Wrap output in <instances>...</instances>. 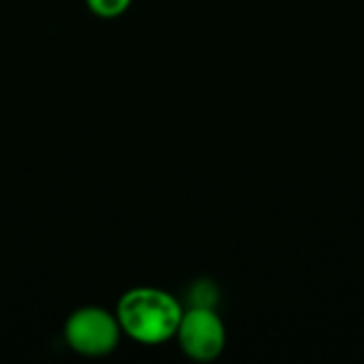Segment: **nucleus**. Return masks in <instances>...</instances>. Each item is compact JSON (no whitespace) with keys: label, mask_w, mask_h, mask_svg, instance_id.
<instances>
[{"label":"nucleus","mask_w":364,"mask_h":364,"mask_svg":"<svg viewBox=\"0 0 364 364\" xmlns=\"http://www.w3.org/2000/svg\"><path fill=\"white\" fill-rule=\"evenodd\" d=\"M175 339L188 358L211 363L224 352L226 328L213 307H190L181 316Z\"/></svg>","instance_id":"3"},{"label":"nucleus","mask_w":364,"mask_h":364,"mask_svg":"<svg viewBox=\"0 0 364 364\" xmlns=\"http://www.w3.org/2000/svg\"><path fill=\"white\" fill-rule=\"evenodd\" d=\"M85 4L94 15L102 19H113L124 15L130 9L132 0H85Z\"/></svg>","instance_id":"4"},{"label":"nucleus","mask_w":364,"mask_h":364,"mask_svg":"<svg viewBox=\"0 0 364 364\" xmlns=\"http://www.w3.org/2000/svg\"><path fill=\"white\" fill-rule=\"evenodd\" d=\"M119 328L141 346H160L175 339L183 309L179 301L158 288H132L115 309Z\"/></svg>","instance_id":"1"},{"label":"nucleus","mask_w":364,"mask_h":364,"mask_svg":"<svg viewBox=\"0 0 364 364\" xmlns=\"http://www.w3.org/2000/svg\"><path fill=\"white\" fill-rule=\"evenodd\" d=\"M117 316L102 307H81L64 324V339L73 352L85 358H102L117 350L122 339Z\"/></svg>","instance_id":"2"},{"label":"nucleus","mask_w":364,"mask_h":364,"mask_svg":"<svg viewBox=\"0 0 364 364\" xmlns=\"http://www.w3.org/2000/svg\"><path fill=\"white\" fill-rule=\"evenodd\" d=\"M192 294H194V296H192V307H213L215 296H218V290H215L213 284L200 282V284L194 286Z\"/></svg>","instance_id":"5"}]
</instances>
